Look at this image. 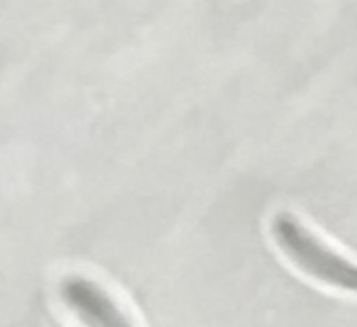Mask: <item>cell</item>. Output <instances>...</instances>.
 Wrapping results in <instances>:
<instances>
[{"label": "cell", "instance_id": "cell-1", "mask_svg": "<svg viewBox=\"0 0 357 327\" xmlns=\"http://www.w3.org/2000/svg\"><path fill=\"white\" fill-rule=\"evenodd\" d=\"M270 232L280 253L301 273L335 290L357 294L356 263L324 244L293 213H276L270 221Z\"/></svg>", "mask_w": 357, "mask_h": 327}, {"label": "cell", "instance_id": "cell-2", "mask_svg": "<svg viewBox=\"0 0 357 327\" xmlns=\"http://www.w3.org/2000/svg\"><path fill=\"white\" fill-rule=\"evenodd\" d=\"M56 296L79 327H136L121 303L100 282L84 273L63 276Z\"/></svg>", "mask_w": 357, "mask_h": 327}]
</instances>
